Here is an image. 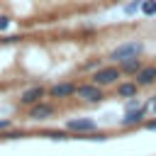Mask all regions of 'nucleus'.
<instances>
[{
    "instance_id": "f257e3e1",
    "label": "nucleus",
    "mask_w": 156,
    "mask_h": 156,
    "mask_svg": "<svg viewBox=\"0 0 156 156\" xmlns=\"http://www.w3.org/2000/svg\"><path fill=\"white\" fill-rule=\"evenodd\" d=\"M144 51H146V44H144V41H139V39H127V41L117 44L115 49H110L107 58H110V63H119V61H127V58H139Z\"/></svg>"
},
{
    "instance_id": "f03ea898",
    "label": "nucleus",
    "mask_w": 156,
    "mask_h": 156,
    "mask_svg": "<svg viewBox=\"0 0 156 156\" xmlns=\"http://www.w3.org/2000/svg\"><path fill=\"white\" fill-rule=\"evenodd\" d=\"M119 78H122V71H119V66H117V63L100 66V68H98V71H93V76H90V80H93L95 85H100V88L117 85V83H119Z\"/></svg>"
},
{
    "instance_id": "7ed1b4c3",
    "label": "nucleus",
    "mask_w": 156,
    "mask_h": 156,
    "mask_svg": "<svg viewBox=\"0 0 156 156\" xmlns=\"http://www.w3.org/2000/svg\"><path fill=\"white\" fill-rule=\"evenodd\" d=\"M76 98H80L83 102L98 105V102L105 98V88L95 85L93 80H85V83H78V85H76Z\"/></svg>"
},
{
    "instance_id": "20e7f679",
    "label": "nucleus",
    "mask_w": 156,
    "mask_h": 156,
    "mask_svg": "<svg viewBox=\"0 0 156 156\" xmlns=\"http://www.w3.org/2000/svg\"><path fill=\"white\" fill-rule=\"evenodd\" d=\"M98 129V122L93 117H73L66 122V132L73 134L71 139H78V134H93Z\"/></svg>"
},
{
    "instance_id": "39448f33",
    "label": "nucleus",
    "mask_w": 156,
    "mask_h": 156,
    "mask_svg": "<svg viewBox=\"0 0 156 156\" xmlns=\"http://www.w3.org/2000/svg\"><path fill=\"white\" fill-rule=\"evenodd\" d=\"M54 115H56V107H54L51 102H46V100H39V102L29 105L27 119H29V122H46V119H51Z\"/></svg>"
},
{
    "instance_id": "423d86ee",
    "label": "nucleus",
    "mask_w": 156,
    "mask_h": 156,
    "mask_svg": "<svg viewBox=\"0 0 156 156\" xmlns=\"http://www.w3.org/2000/svg\"><path fill=\"white\" fill-rule=\"evenodd\" d=\"M76 85L78 83H73V80H58V83L49 85L46 95L51 100H68V98H76Z\"/></svg>"
},
{
    "instance_id": "0eeeda50",
    "label": "nucleus",
    "mask_w": 156,
    "mask_h": 156,
    "mask_svg": "<svg viewBox=\"0 0 156 156\" xmlns=\"http://www.w3.org/2000/svg\"><path fill=\"white\" fill-rule=\"evenodd\" d=\"M149 110H151V102L139 105V107H132V110H124V117L119 119V127H136V124H141L146 119Z\"/></svg>"
},
{
    "instance_id": "6e6552de",
    "label": "nucleus",
    "mask_w": 156,
    "mask_h": 156,
    "mask_svg": "<svg viewBox=\"0 0 156 156\" xmlns=\"http://www.w3.org/2000/svg\"><path fill=\"white\" fill-rule=\"evenodd\" d=\"M139 88H149L156 83V63H141V68L132 76Z\"/></svg>"
},
{
    "instance_id": "1a4fd4ad",
    "label": "nucleus",
    "mask_w": 156,
    "mask_h": 156,
    "mask_svg": "<svg viewBox=\"0 0 156 156\" xmlns=\"http://www.w3.org/2000/svg\"><path fill=\"white\" fill-rule=\"evenodd\" d=\"M41 98H46V88H44V85H39V83H34V85H29V88H24V90L20 93V105L29 107V105L39 102Z\"/></svg>"
},
{
    "instance_id": "9d476101",
    "label": "nucleus",
    "mask_w": 156,
    "mask_h": 156,
    "mask_svg": "<svg viewBox=\"0 0 156 156\" xmlns=\"http://www.w3.org/2000/svg\"><path fill=\"white\" fill-rule=\"evenodd\" d=\"M136 93H139V85L134 83V80H119L117 85H115V95L117 98H136Z\"/></svg>"
},
{
    "instance_id": "9b49d317",
    "label": "nucleus",
    "mask_w": 156,
    "mask_h": 156,
    "mask_svg": "<svg viewBox=\"0 0 156 156\" xmlns=\"http://www.w3.org/2000/svg\"><path fill=\"white\" fill-rule=\"evenodd\" d=\"M119 66V71H122V76H127V78H132L139 68H141V56L139 58H127V61H119L117 63Z\"/></svg>"
},
{
    "instance_id": "f8f14e48",
    "label": "nucleus",
    "mask_w": 156,
    "mask_h": 156,
    "mask_svg": "<svg viewBox=\"0 0 156 156\" xmlns=\"http://www.w3.org/2000/svg\"><path fill=\"white\" fill-rule=\"evenodd\" d=\"M139 12H141L144 17H154V15H156V0H141Z\"/></svg>"
},
{
    "instance_id": "ddd939ff",
    "label": "nucleus",
    "mask_w": 156,
    "mask_h": 156,
    "mask_svg": "<svg viewBox=\"0 0 156 156\" xmlns=\"http://www.w3.org/2000/svg\"><path fill=\"white\" fill-rule=\"evenodd\" d=\"M41 136H46V139H54V141H61V139H71L66 129H63V132H61V129H46Z\"/></svg>"
},
{
    "instance_id": "4468645a",
    "label": "nucleus",
    "mask_w": 156,
    "mask_h": 156,
    "mask_svg": "<svg viewBox=\"0 0 156 156\" xmlns=\"http://www.w3.org/2000/svg\"><path fill=\"white\" fill-rule=\"evenodd\" d=\"M139 7H141V0H129V2L124 5V15H127V17H132V15H136V12H139Z\"/></svg>"
},
{
    "instance_id": "2eb2a0df",
    "label": "nucleus",
    "mask_w": 156,
    "mask_h": 156,
    "mask_svg": "<svg viewBox=\"0 0 156 156\" xmlns=\"http://www.w3.org/2000/svg\"><path fill=\"white\" fill-rule=\"evenodd\" d=\"M20 136H24L22 129H5V132L0 134V139H20Z\"/></svg>"
},
{
    "instance_id": "dca6fc26",
    "label": "nucleus",
    "mask_w": 156,
    "mask_h": 156,
    "mask_svg": "<svg viewBox=\"0 0 156 156\" xmlns=\"http://www.w3.org/2000/svg\"><path fill=\"white\" fill-rule=\"evenodd\" d=\"M102 63H100V58H90V61H85L83 63V71H98Z\"/></svg>"
},
{
    "instance_id": "f3484780",
    "label": "nucleus",
    "mask_w": 156,
    "mask_h": 156,
    "mask_svg": "<svg viewBox=\"0 0 156 156\" xmlns=\"http://www.w3.org/2000/svg\"><path fill=\"white\" fill-rule=\"evenodd\" d=\"M10 24H12V17L10 15H0V32H7Z\"/></svg>"
},
{
    "instance_id": "a211bd4d",
    "label": "nucleus",
    "mask_w": 156,
    "mask_h": 156,
    "mask_svg": "<svg viewBox=\"0 0 156 156\" xmlns=\"http://www.w3.org/2000/svg\"><path fill=\"white\" fill-rule=\"evenodd\" d=\"M5 129H12V119H10V117H2V119H0V134H2Z\"/></svg>"
},
{
    "instance_id": "6ab92c4d",
    "label": "nucleus",
    "mask_w": 156,
    "mask_h": 156,
    "mask_svg": "<svg viewBox=\"0 0 156 156\" xmlns=\"http://www.w3.org/2000/svg\"><path fill=\"white\" fill-rule=\"evenodd\" d=\"M144 129H149V132H156V119H149V122H144Z\"/></svg>"
},
{
    "instance_id": "aec40b11",
    "label": "nucleus",
    "mask_w": 156,
    "mask_h": 156,
    "mask_svg": "<svg viewBox=\"0 0 156 156\" xmlns=\"http://www.w3.org/2000/svg\"><path fill=\"white\" fill-rule=\"evenodd\" d=\"M151 110H154V112H156V98H154V100H151Z\"/></svg>"
}]
</instances>
